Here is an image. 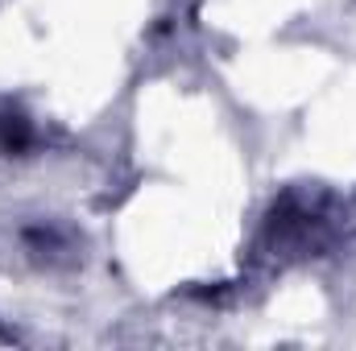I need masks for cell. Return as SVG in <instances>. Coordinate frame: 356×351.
I'll use <instances>...</instances> for the list:
<instances>
[{
    "instance_id": "obj_1",
    "label": "cell",
    "mask_w": 356,
    "mask_h": 351,
    "mask_svg": "<svg viewBox=\"0 0 356 351\" xmlns=\"http://www.w3.org/2000/svg\"><path fill=\"white\" fill-rule=\"evenodd\" d=\"M33 141V124L17 108H0V153H21Z\"/></svg>"
}]
</instances>
